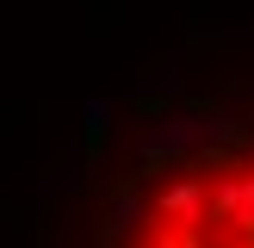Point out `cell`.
Here are the masks:
<instances>
[{"label":"cell","instance_id":"6da1fadb","mask_svg":"<svg viewBox=\"0 0 254 248\" xmlns=\"http://www.w3.org/2000/svg\"><path fill=\"white\" fill-rule=\"evenodd\" d=\"M6 223L12 248H254V31H192L93 99Z\"/></svg>","mask_w":254,"mask_h":248}]
</instances>
